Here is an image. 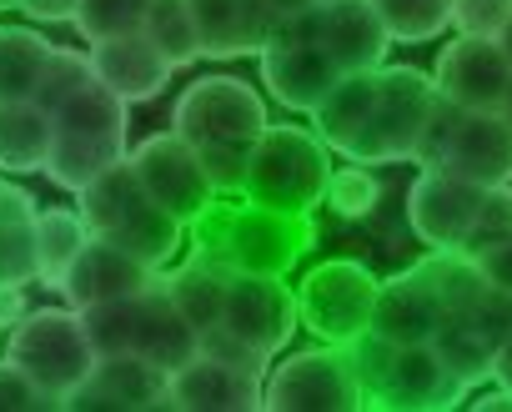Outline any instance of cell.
I'll return each instance as SVG.
<instances>
[{"mask_svg":"<svg viewBox=\"0 0 512 412\" xmlns=\"http://www.w3.org/2000/svg\"><path fill=\"white\" fill-rule=\"evenodd\" d=\"M191 232H196L191 257H201L221 272H262V277H287L317 242L312 217H287V212L256 206L246 196L241 201L216 196L211 212Z\"/></svg>","mask_w":512,"mask_h":412,"instance_id":"cell-1","label":"cell"},{"mask_svg":"<svg viewBox=\"0 0 512 412\" xmlns=\"http://www.w3.org/2000/svg\"><path fill=\"white\" fill-rule=\"evenodd\" d=\"M76 212L86 217L91 237L116 242V247L136 252L141 262H151V267H166L181 252V237L191 232L186 222H176L166 206L141 186L131 161H116L86 191H76Z\"/></svg>","mask_w":512,"mask_h":412,"instance_id":"cell-2","label":"cell"},{"mask_svg":"<svg viewBox=\"0 0 512 412\" xmlns=\"http://www.w3.org/2000/svg\"><path fill=\"white\" fill-rule=\"evenodd\" d=\"M332 186V146L302 126H267L256 136L251 151V171H246V201L272 206L287 217H312L327 201Z\"/></svg>","mask_w":512,"mask_h":412,"instance_id":"cell-3","label":"cell"},{"mask_svg":"<svg viewBox=\"0 0 512 412\" xmlns=\"http://www.w3.org/2000/svg\"><path fill=\"white\" fill-rule=\"evenodd\" d=\"M437 106H442V91H437V81L427 71H417V66H382L377 71L372 116H367L362 136L352 141L347 161H362V166L417 161V146H422Z\"/></svg>","mask_w":512,"mask_h":412,"instance_id":"cell-4","label":"cell"},{"mask_svg":"<svg viewBox=\"0 0 512 412\" xmlns=\"http://www.w3.org/2000/svg\"><path fill=\"white\" fill-rule=\"evenodd\" d=\"M6 357H16L51 392L56 407H66V397L76 387H86L96 362H101V352H96V342H91V332H86V322L71 302L66 307H31L11 327Z\"/></svg>","mask_w":512,"mask_h":412,"instance_id":"cell-5","label":"cell"},{"mask_svg":"<svg viewBox=\"0 0 512 412\" xmlns=\"http://www.w3.org/2000/svg\"><path fill=\"white\" fill-rule=\"evenodd\" d=\"M417 166H442L477 186H507L512 181V126L502 121V111H462L442 101L417 146Z\"/></svg>","mask_w":512,"mask_h":412,"instance_id":"cell-6","label":"cell"},{"mask_svg":"<svg viewBox=\"0 0 512 412\" xmlns=\"http://www.w3.org/2000/svg\"><path fill=\"white\" fill-rule=\"evenodd\" d=\"M267 412H362L372 407V392L357 372L352 347L322 342L307 352H292L267 372Z\"/></svg>","mask_w":512,"mask_h":412,"instance_id":"cell-7","label":"cell"},{"mask_svg":"<svg viewBox=\"0 0 512 412\" xmlns=\"http://www.w3.org/2000/svg\"><path fill=\"white\" fill-rule=\"evenodd\" d=\"M377 297H382V277H377L367 262H352V257L322 262V267H312V272L302 277V287H297L302 327H307L317 342L352 347L357 337L372 332Z\"/></svg>","mask_w":512,"mask_h":412,"instance_id":"cell-8","label":"cell"},{"mask_svg":"<svg viewBox=\"0 0 512 412\" xmlns=\"http://www.w3.org/2000/svg\"><path fill=\"white\" fill-rule=\"evenodd\" d=\"M272 121H267V101L256 86L236 81V76H201L181 91L176 111H171V131L186 136L191 146L201 141H256Z\"/></svg>","mask_w":512,"mask_h":412,"instance_id":"cell-9","label":"cell"},{"mask_svg":"<svg viewBox=\"0 0 512 412\" xmlns=\"http://www.w3.org/2000/svg\"><path fill=\"white\" fill-rule=\"evenodd\" d=\"M482 196H487V186H477L457 171H442V166H422L407 191V227L432 252H467L477 217H482Z\"/></svg>","mask_w":512,"mask_h":412,"instance_id":"cell-10","label":"cell"},{"mask_svg":"<svg viewBox=\"0 0 512 412\" xmlns=\"http://www.w3.org/2000/svg\"><path fill=\"white\" fill-rule=\"evenodd\" d=\"M131 171L141 176V186L166 206V212L186 227H196L206 212H211V201H216V186L196 156V146L176 131H161V136H146L141 146H131Z\"/></svg>","mask_w":512,"mask_h":412,"instance_id":"cell-11","label":"cell"},{"mask_svg":"<svg viewBox=\"0 0 512 412\" xmlns=\"http://www.w3.org/2000/svg\"><path fill=\"white\" fill-rule=\"evenodd\" d=\"M226 332H236L241 342H251L256 352L277 357L297 327H302V307H297V287H287V277H262V272H231L226 282Z\"/></svg>","mask_w":512,"mask_h":412,"instance_id":"cell-12","label":"cell"},{"mask_svg":"<svg viewBox=\"0 0 512 412\" xmlns=\"http://www.w3.org/2000/svg\"><path fill=\"white\" fill-rule=\"evenodd\" d=\"M442 101L462 106V111H502V96L512 86V61L502 51V41L487 36H457L432 71Z\"/></svg>","mask_w":512,"mask_h":412,"instance_id":"cell-13","label":"cell"},{"mask_svg":"<svg viewBox=\"0 0 512 412\" xmlns=\"http://www.w3.org/2000/svg\"><path fill=\"white\" fill-rule=\"evenodd\" d=\"M467 382L437 357L432 342H412L397 347L387 362L382 387L372 392V407H397V412H437V407H457L467 402Z\"/></svg>","mask_w":512,"mask_h":412,"instance_id":"cell-14","label":"cell"},{"mask_svg":"<svg viewBox=\"0 0 512 412\" xmlns=\"http://www.w3.org/2000/svg\"><path fill=\"white\" fill-rule=\"evenodd\" d=\"M267 402V377L196 352L186 367L171 372V407L181 412H256Z\"/></svg>","mask_w":512,"mask_h":412,"instance_id":"cell-15","label":"cell"},{"mask_svg":"<svg viewBox=\"0 0 512 412\" xmlns=\"http://www.w3.org/2000/svg\"><path fill=\"white\" fill-rule=\"evenodd\" d=\"M442 322H447V297H442L437 277L427 272V262H417V267L382 282L377 317H372L377 337H387L397 347H412V342H432Z\"/></svg>","mask_w":512,"mask_h":412,"instance_id":"cell-16","label":"cell"},{"mask_svg":"<svg viewBox=\"0 0 512 412\" xmlns=\"http://www.w3.org/2000/svg\"><path fill=\"white\" fill-rule=\"evenodd\" d=\"M66 407H116V412H146V407H171V372L156 367L141 352H116L101 357L91 382L66 397Z\"/></svg>","mask_w":512,"mask_h":412,"instance_id":"cell-17","label":"cell"},{"mask_svg":"<svg viewBox=\"0 0 512 412\" xmlns=\"http://www.w3.org/2000/svg\"><path fill=\"white\" fill-rule=\"evenodd\" d=\"M262 86L282 101V106H292V111H317L322 106V96L337 86V76H342V66L322 51V41H272L262 56Z\"/></svg>","mask_w":512,"mask_h":412,"instance_id":"cell-18","label":"cell"},{"mask_svg":"<svg viewBox=\"0 0 512 412\" xmlns=\"http://www.w3.org/2000/svg\"><path fill=\"white\" fill-rule=\"evenodd\" d=\"M156 277H161V267L141 262L136 252H126V247H116V242L91 237V242H86V252L76 257V267H71V277H66L61 297H66L71 307L116 302V297H136V292H146Z\"/></svg>","mask_w":512,"mask_h":412,"instance_id":"cell-19","label":"cell"},{"mask_svg":"<svg viewBox=\"0 0 512 412\" xmlns=\"http://www.w3.org/2000/svg\"><path fill=\"white\" fill-rule=\"evenodd\" d=\"M91 66H96V76H101L126 106L161 96L166 81L176 76V66L151 46L146 31H126V36H106V41H96V46H91Z\"/></svg>","mask_w":512,"mask_h":412,"instance_id":"cell-20","label":"cell"},{"mask_svg":"<svg viewBox=\"0 0 512 412\" xmlns=\"http://www.w3.org/2000/svg\"><path fill=\"white\" fill-rule=\"evenodd\" d=\"M131 352L151 357V362L166 367V372L186 367V362L201 352V332H196L191 317L176 307L166 277H156V282L136 297V337H131Z\"/></svg>","mask_w":512,"mask_h":412,"instance_id":"cell-21","label":"cell"},{"mask_svg":"<svg viewBox=\"0 0 512 412\" xmlns=\"http://www.w3.org/2000/svg\"><path fill=\"white\" fill-rule=\"evenodd\" d=\"M387 26L372 0H327L322 6V51L342 71H382L387 66Z\"/></svg>","mask_w":512,"mask_h":412,"instance_id":"cell-22","label":"cell"},{"mask_svg":"<svg viewBox=\"0 0 512 412\" xmlns=\"http://www.w3.org/2000/svg\"><path fill=\"white\" fill-rule=\"evenodd\" d=\"M56 141V121L41 101H0V171L31 176L46 171Z\"/></svg>","mask_w":512,"mask_h":412,"instance_id":"cell-23","label":"cell"},{"mask_svg":"<svg viewBox=\"0 0 512 412\" xmlns=\"http://www.w3.org/2000/svg\"><path fill=\"white\" fill-rule=\"evenodd\" d=\"M372 101H377V71H342L337 86L322 96V106L312 111V126L317 136L332 146V151H352V141L362 136L367 116H372Z\"/></svg>","mask_w":512,"mask_h":412,"instance_id":"cell-24","label":"cell"},{"mask_svg":"<svg viewBox=\"0 0 512 412\" xmlns=\"http://www.w3.org/2000/svg\"><path fill=\"white\" fill-rule=\"evenodd\" d=\"M56 131H71V136H96V141H111V146H126V101L101 81L91 76L81 91H71L56 111H51Z\"/></svg>","mask_w":512,"mask_h":412,"instance_id":"cell-25","label":"cell"},{"mask_svg":"<svg viewBox=\"0 0 512 412\" xmlns=\"http://www.w3.org/2000/svg\"><path fill=\"white\" fill-rule=\"evenodd\" d=\"M56 46L31 26H0V101H36Z\"/></svg>","mask_w":512,"mask_h":412,"instance_id":"cell-26","label":"cell"},{"mask_svg":"<svg viewBox=\"0 0 512 412\" xmlns=\"http://www.w3.org/2000/svg\"><path fill=\"white\" fill-rule=\"evenodd\" d=\"M432 347H437V357H442V362L467 382V387H477V382H492V362H497L502 337H497V332H487L477 317L452 312V317L437 327Z\"/></svg>","mask_w":512,"mask_h":412,"instance_id":"cell-27","label":"cell"},{"mask_svg":"<svg viewBox=\"0 0 512 412\" xmlns=\"http://www.w3.org/2000/svg\"><path fill=\"white\" fill-rule=\"evenodd\" d=\"M91 227L81 212H66V206H51V212H36V247H41V287L61 292L76 257L86 252Z\"/></svg>","mask_w":512,"mask_h":412,"instance_id":"cell-28","label":"cell"},{"mask_svg":"<svg viewBox=\"0 0 512 412\" xmlns=\"http://www.w3.org/2000/svg\"><path fill=\"white\" fill-rule=\"evenodd\" d=\"M131 146H111V141H96V136H71V131H56L51 141V161H46V176L61 186V191H86L101 171H111L116 161H126Z\"/></svg>","mask_w":512,"mask_h":412,"instance_id":"cell-29","label":"cell"},{"mask_svg":"<svg viewBox=\"0 0 512 412\" xmlns=\"http://www.w3.org/2000/svg\"><path fill=\"white\" fill-rule=\"evenodd\" d=\"M166 282H171V297H176V307L191 317V327H196V332L221 327V317H226V282H231V272H221V267H211V262L191 257V262H186L181 272H171Z\"/></svg>","mask_w":512,"mask_h":412,"instance_id":"cell-30","label":"cell"},{"mask_svg":"<svg viewBox=\"0 0 512 412\" xmlns=\"http://www.w3.org/2000/svg\"><path fill=\"white\" fill-rule=\"evenodd\" d=\"M141 31L151 36V46L181 71L191 61H201V36H196V16L186 0H151Z\"/></svg>","mask_w":512,"mask_h":412,"instance_id":"cell-31","label":"cell"},{"mask_svg":"<svg viewBox=\"0 0 512 412\" xmlns=\"http://www.w3.org/2000/svg\"><path fill=\"white\" fill-rule=\"evenodd\" d=\"M452 6L457 0H372V11L382 16L387 36L402 41V46L437 41L452 26Z\"/></svg>","mask_w":512,"mask_h":412,"instance_id":"cell-32","label":"cell"},{"mask_svg":"<svg viewBox=\"0 0 512 412\" xmlns=\"http://www.w3.org/2000/svg\"><path fill=\"white\" fill-rule=\"evenodd\" d=\"M136 297H141V292H136ZM136 297H116V302H91V307H76L101 357L131 352V337H136Z\"/></svg>","mask_w":512,"mask_h":412,"instance_id":"cell-33","label":"cell"},{"mask_svg":"<svg viewBox=\"0 0 512 412\" xmlns=\"http://www.w3.org/2000/svg\"><path fill=\"white\" fill-rule=\"evenodd\" d=\"M31 282H41L36 217L31 222H0V287H31Z\"/></svg>","mask_w":512,"mask_h":412,"instance_id":"cell-34","label":"cell"},{"mask_svg":"<svg viewBox=\"0 0 512 412\" xmlns=\"http://www.w3.org/2000/svg\"><path fill=\"white\" fill-rule=\"evenodd\" d=\"M146 6H151V0H81V11H76V31L86 36V46H96V41H106V36L141 31Z\"/></svg>","mask_w":512,"mask_h":412,"instance_id":"cell-35","label":"cell"},{"mask_svg":"<svg viewBox=\"0 0 512 412\" xmlns=\"http://www.w3.org/2000/svg\"><path fill=\"white\" fill-rule=\"evenodd\" d=\"M377 201H382V181L362 166V161H352V166H342V171H332V186H327V206L337 217H347V222H362V217H372L377 212Z\"/></svg>","mask_w":512,"mask_h":412,"instance_id":"cell-36","label":"cell"},{"mask_svg":"<svg viewBox=\"0 0 512 412\" xmlns=\"http://www.w3.org/2000/svg\"><path fill=\"white\" fill-rule=\"evenodd\" d=\"M251 151L256 141H201L196 156L216 186V196H241L246 191V171H251Z\"/></svg>","mask_w":512,"mask_h":412,"instance_id":"cell-37","label":"cell"},{"mask_svg":"<svg viewBox=\"0 0 512 412\" xmlns=\"http://www.w3.org/2000/svg\"><path fill=\"white\" fill-rule=\"evenodd\" d=\"M91 76H96L91 51H66V46H56V56H51V66H46V81H41L36 101H41L46 111H56V106H61L71 91H81Z\"/></svg>","mask_w":512,"mask_h":412,"instance_id":"cell-38","label":"cell"},{"mask_svg":"<svg viewBox=\"0 0 512 412\" xmlns=\"http://www.w3.org/2000/svg\"><path fill=\"white\" fill-rule=\"evenodd\" d=\"M507 21H512V0H457V6H452V31L457 36L502 41Z\"/></svg>","mask_w":512,"mask_h":412,"instance_id":"cell-39","label":"cell"},{"mask_svg":"<svg viewBox=\"0 0 512 412\" xmlns=\"http://www.w3.org/2000/svg\"><path fill=\"white\" fill-rule=\"evenodd\" d=\"M31 407H56V402L16 357H0V412H31Z\"/></svg>","mask_w":512,"mask_h":412,"instance_id":"cell-40","label":"cell"},{"mask_svg":"<svg viewBox=\"0 0 512 412\" xmlns=\"http://www.w3.org/2000/svg\"><path fill=\"white\" fill-rule=\"evenodd\" d=\"M502 237H512V181H507V186H487L482 217H477V232H472L467 252H477V247H487V242H502Z\"/></svg>","mask_w":512,"mask_h":412,"instance_id":"cell-41","label":"cell"},{"mask_svg":"<svg viewBox=\"0 0 512 412\" xmlns=\"http://www.w3.org/2000/svg\"><path fill=\"white\" fill-rule=\"evenodd\" d=\"M201 352H211V357H221V362H236V367H246V372H272V357L267 352H256L251 342H241L236 332H226V327H211V332H201Z\"/></svg>","mask_w":512,"mask_h":412,"instance_id":"cell-42","label":"cell"},{"mask_svg":"<svg viewBox=\"0 0 512 412\" xmlns=\"http://www.w3.org/2000/svg\"><path fill=\"white\" fill-rule=\"evenodd\" d=\"M472 257H477L482 277H487L497 292H512V237H502V242H487V247H477Z\"/></svg>","mask_w":512,"mask_h":412,"instance_id":"cell-43","label":"cell"},{"mask_svg":"<svg viewBox=\"0 0 512 412\" xmlns=\"http://www.w3.org/2000/svg\"><path fill=\"white\" fill-rule=\"evenodd\" d=\"M36 212H41L36 196H31L26 186H16V181L0 176V222H31Z\"/></svg>","mask_w":512,"mask_h":412,"instance_id":"cell-44","label":"cell"},{"mask_svg":"<svg viewBox=\"0 0 512 412\" xmlns=\"http://www.w3.org/2000/svg\"><path fill=\"white\" fill-rule=\"evenodd\" d=\"M76 11H81V0H21V16H31V21H71L76 26Z\"/></svg>","mask_w":512,"mask_h":412,"instance_id":"cell-45","label":"cell"},{"mask_svg":"<svg viewBox=\"0 0 512 412\" xmlns=\"http://www.w3.org/2000/svg\"><path fill=\"white\" fill-rule=\"evenodd\" d=\"M26 312H31L26 287H0V332H11V327H16Z\"/></svg>","mask_w":512,"mask_h":412,"instance_id":"cell-46","label":"cell"},{"mask_svg":"<svg viewBox=\"0 0 512 412\" xmlns=\"http://www.w3.org/2000/svg\"><path fill=\"white\" fill-rule=\"evenodd\" d=\"M492 382L512 392V337H507V342L497 347V362H492Z\"/></svg>","mask_w":512,"mask_h":412,"instance_id":"cell-47","label":"cell"},{"mask_svg":"<svg viewBox=\"0 0 512 412\" xmlns=\"http://www.w3.org/2000/svg\"><path fill=\"white\" fill-rule=\"evenodd\" d=\"M502 121L512 126V86H507V96H502Z\"/></svg>","mask_w":512,"mask_h":412,"instance_id":"cell-48","label":"cell"},{"mask_svg":"<svg viewBox=\"0 0 512 412\" xmlns=\"http://www.w3.org/2000/svg\"><path fill=\"white\" fill-rule=\"evenodd\" d=\"M502 51H507V61H512V21H507V31H502Z\"/></svg>","mask_w":512,"mask_h":412,"instance_id":"cell-49","label":"cell"},{"mask_svg":"<svg viewBox=\"0 0 512 412\" xmlns=\"http://www.w3.org/2000/svg\"><path fill=\"white\" fill-rule=\"evenodd\" d=\"M0 11H21V0H0Z\"/></svg>","mask_w":512,"mask_h":412,"instance_id":"cell-50","label":"cell"},{"mask_svg":"<svg viewBox=\"0 0 512 412\" xmlns=\"http://www.w3.org/2000/svg\"><path fill=\"white\" fill-rule=\"evenodd\" d=\"M317 6H327V0H317Z\"/></svg>","mask_w":512,"mask_h":412,"instance_id":"cell-51","label":"cell"}]
</instances>
